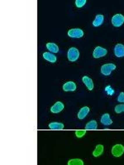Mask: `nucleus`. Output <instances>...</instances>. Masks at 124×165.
<instances>
[{"instance_id":"f257e3e1","label":"nucleus","mask_w":124,"mask_h":165,"mask_svg":"<svg viewBox=\"0 0 124 165\" xmlns=\"http://www.w3.org/2000/svg\"><path fill=\"white\" fill-rule=\"evenodd\" d=\"M67 56L68 60H69L70 61H76L78 59H79V50H78L77 48L71 47V48H70L69 51H68Z\"/></svg>"},{"instance_id":"f03ea898","label":"nucleus","mask_w":124,"mask_h":165,"mask_svg":"<svg viewBox=\"0 0 124 165\" xmlns=\"http://www.w3.org/2000/svg\"><path fill=\"white\" fill-rule=\"evenodd\" d=\"M115 69H116V65L114 64H111V63L110 64H106L102 65L101 73H102V74L105 75V76H109Z\"/></svg>"},{"instance_id":"7ed1b4c3","label":"nucleus","mask_w":124,"mask_h":165,"mask_svg":"<svg viewBox=\"0 0 124 165\" xmlns=\"http://www.w3.org/2000/svg\"><path fill=\"white\" fill-rule=\"evenodd\" d=\"M112 155L114 157H121L124 154V146L123 144H115L112 148Z\"/></svg>"},{"instance_id":"20e7f679","label":"nucleus","mask_w":124,"mask_h":165,"mask_svg":"<svg viewBox=\"0 0 124 165\" xmlns=\"http://www.w3.org/2000/svg\"><path fill=\"white\" fill-rule=\"evenodd\" d=\"M107 53H108V51L105 48H103V47L101 46H97L95 47V49L93 51V56L95 59H98V58L105 56L107 55Z\"/></svg>"},{"instance_id":"39448f33","label":"nucleus","mask_w":124,"mask_h":165,"mask_svg":"<svg viewBox=\"0 0 124 165\" xmlns=\"http://www.w3.org/2000/svg\"><path fill=\"white\" fill-rule=\"evenodd\" d=\"M112 23L114 26L118 27L124 23V16L122 14H116L112 18Z\"/></svg>"},{"instance_id":"423d86ee","label":"nucleus","mask_w":124,"mask_h":165,"mask_svg":"<svg viewBox=\"0 0 124 165\" xmlns=\"http://www.w3.org/2000/svg\"><path fill=\"white\" fill-rule=\"evenodd\" d=\"M68 36L72 38H80L84 36V31L79 28H73L68 31Z\"/></svg>"},{"instance_id":"0eeeda50","label":"nucleus","mask_w":124,"mask_h":165,"mask_svg":"<svg viewBox=\"0 0 124 165\" xmlns=\"http://www.w3.org/2000/svg\"><path fill=\"white\" fill-rule=\"evenodd\" d=\"M65 108V106L61 102H56L52 107H51V112L52 113H60L63 109Z\"/></svg>"},{"instance_id":"6e6552de","label":"nucleus","mask_w":124,"mask_h":165,"mask_svg":"<svg viewBox=\"0 0 124 165\" xmlns=\"http://www.w3.org/2000/svg\"><path fill=\"white\" fill-rule=\"evenodd\" d=\"M114 55L117 57L124 56V46L123 44H117L114 47Z\"/></svg>"},{"instance_id":"1a4fd4ad","label":"nucleus","mask_w":124,"mask_h":165,"mask_svg":"<svg viewBox=\"0 0 124 165\" xmlns=\"http://www.w3.org/2000/svg\"><path fill=\"white\" fill-rule=\"evenodd\" d=\"M76 89V84L72 81L66 82L63 85V90L65 92H74Z\"/></svg>"},{"instance_id":"9d476101","label":"nucleus","mask_w":124,"mask_h":165,"mask_svg":"<svg viewBox=\"0 0 124 165\" xmlns=\"http://www.w3.org/2000/svg\"><path fill=\"white\" fill-rule=\"evenodd\" d=\"M83 80V82L84 83V85L87 87L89 91H92L93 89V80L90 78H88V76H84L82 78Z\"/></svg>"},{"instance_id":"9b49d317","label":"nucleus","mask_w":124,"mask_h":165,"mask_svg":"<svg viewBox=\"0 0 124 165\" xmlns=\"http://www.w3.org/2000/svg\"><path fill=\"white\" fill-rule=\"evenodd\" d=\"M89 112V108L88 107H84L82 108L79 110V112H78V118L79 120H83L86 117V116L88 115V113Z\"/></svg>"},{"instance_id":"f8f14e48","label":"nucleus","mask_w":124,"mask_h":165,"mask_svg":"<svg viewBox=\"0 0 124 165\" xmlns=\"http://www.w3.org/2000/svg\"><path fill=\"white\" fill-rule=\"evenodd\" d=\"M43 58L51 63H55L56 61V56L51 52H45L43 53Z\"/></svg>"},{"instance_id":"ddd939ff","label":"nucleus","mask_w":124,"mask_h":165,"mask_svg":"<svg viewBox=\"0 0 124 165\" xmlns=\"http://www.w3.org/2000/svg\"><path fill=\"white\" fill-rule=\"evenodd\" d=\"M103 150H104V147L103 144H98V145H96L95 149L93 150V155L94 157H99L103 155Z\"/></svg>"},{"instance_id":"4468645a","label":"nucleus","mask_w":124,"mask_h":165,"mask_svg":"<svg viewBox=\"0 0 124 165\" xmlns=\"http://www.w3.org/2000/svg\"><path fill=\"white\" fill-rule=\"evenodd\" d=\"M101 122L104 125H110L113 123V121L110 118V115L109 113L103 114L102 117H101Z\"/></svg>"},{"instance_id":"2eb2a0df","label":"nucleus","mask_w":124,"mask_h":165,"mask_svg":"<svg viewBox=\"0 0 124 165\" xmlns=\"http://www.w3.org/2000/svg\"><path fill=\"white\" fill-rule=\"evenodd\" d=\"M103 20H104V17L102 14H98L95 17V19L93 20V26H101L103 24Z\"/></svg>"},{"instance_id":"dca6fc26","label":"nucleus","mask_w":124,"mask_h":165,"mask_svg":"<svg viewBox=\"0 0 124 165\" xmlns=\"http://www.w3.org/2000/svg\"><path fill=\"white\" fill-rule=\"evenodd\" d=\"M47 50H49L52 53H58L59 52V47L56 44L53 42H49L47 44Z\"/></svg>"},{"instance_id":"f3484780","label":"nucleus","mask_w":124,"mask_h":165,"mask_svg":"<svg viewBox=\"0 0 124 165\" xmlns=\"http://www.w3.org/2000/svg\"><path fill=\"white\" fill-rule=\"evenodd\" d=\"M64 124L60 123V122H52V123L49 124V128L52 130H61L64 129Z\"/></svg>"},{"instance_id":"a211bd4d","label":"nucleus","mask_w":124,"mask_h":165,"mask_svg":"<svg viewBox=\"0 0 124 165\" xmlns=\"http://www.w3.org/2000/svg\"><path fill=\"white\" fill-rule=\"evenodd\" d=\"M98 128V124H97V121H88V123L86 124L85 125V130H97Z\"/></svg>"},{"instance_id":"6ab92c4d","label":"nucleus","mask_w":124,"mask_h":165,"mask_svg":"<svg viewBox=\"0 0 124 165\" xmlns=\"http://www.w3.org/2000/svg\"><path fill=\"white\" fill-rule=\"evenodd\" d=\"M68 165H84V162L79 159H73L68 161Z\"/></svg>"},{"instance_id":"aec40b11","label":"nucleus","mask_w":124,"mask_h":165,"mask_svg":"<svg viewBox=\"0 0 124 165\" xmlns=\"http://www.w3.org/2000/svg\"><path fill=\"white\" fill-rule=\"evenodd\" d=\"M86 134V130H75V135L77 138H82Z\"/></svg>"},{"instance_id":"412c9836","label":"nucleus","mask_w":124,"mask_h":165,"mask_svg":"<svg viewBox=\"0 0 124 165\" xmlns=\"http://www.w3.org/2000/svg\"><path fill=\"white\" fill-rule=\"evenodd\" d=\"M115 112L116 113H121V112H124V104H120V105H118L115 107Z\"/></svg>"},{"instance_id":"4be33fe9","label":"nucleus","mask_w":124,"mask_h":165,"mask_svg":"<svg viewBox=\"0 0 124 165\" xmlns=\"http://www.w3.org/2000/svg\"><path fill=\"white\" fill-rule=\"evenodd\" d=\"M85 3H86V0H76L75 1V5L77 8H82Z\"/></svg>"},{"instance_id":"5701e85b","label":"nucleus","mask_w":124,"mask_h":165,"mask_svg":"<svg viewBox=\"0 0 124 165\" xmlns=\"http://www.w3.org/2000/svg\"><path fill=\"white\" fill-rule=\"evenodd\" d=\"M105 91L108 93L109 95H112V94H114V90L111 88V86H107V87L105 88Z\"/></svg>"},{"instance_id":"b1692460","label":"nucleus","mask_w":124,"mask_h":165,"mask_svg":"<svg viewBox=\"0 0 124 165\" xmlns=\"http://www.w3.org/2000/svg\"><path fill=\"white\" fill-rule=\"evenodd\" d=\"M118 102H119V103H124V93L123 92L120 93V94H119L118 98Z\"/></svg>"}]
</instances>
